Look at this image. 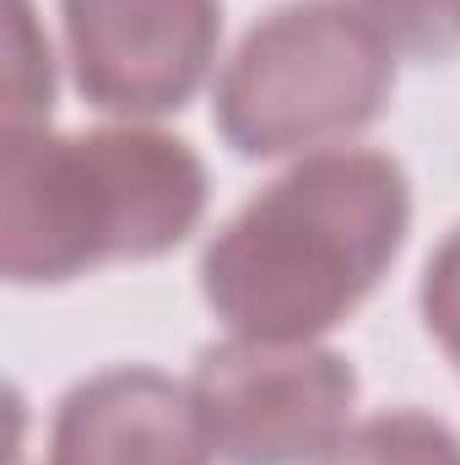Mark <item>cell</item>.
Returning a JSON list of instances; mask_svg holds the SVG:
<instances>
[{
    "mask_svg": "<svg viewBox=\"0 0 460 465\" xmlns=\"http://www.w3.org/2000/svg\"><path fill=\"white\" fill-rule=\"evenodd\" d=\"M412 232L390 152L325 146L244 201L201 254V298L233 336L315 341L385 282Z\"/></svg>",
    "mask_w": 460,
    "mask_h": 465,
    "instance_id": "1",
    "label": "cell"
},
{
    "mask_svg": "<svg viewBox=\"0 0 460 465\" xmlns=\"http://www.w3.org/2000/svg\"><path fill=\"white\" fill-rule=\"evenodd\" d=\"M206 201L201 152L152 124L0 141V271L16 287H60L157 260L201 228Z\"/></svg>",
    "mask_w": 460,
    "mask_h": 465,
    "instance_id": "2",
    "label": "cell"
},
{
    "mask_svg": "<svg viewBox=\"0 0 460 465\" xmlns=\"http://www.w3.org/2000/svg\"><path fill=\"white\" fill-rule=\"evenodd\" d=\"M390 93L395 49L352 0H287L238 38L212 124L244 163H271L368 130Z\"/></svg>",
    "mask_w": 460,
    "mask_h": 465,
    "instance_id": "3",
    "label": "cell"
},
{
    "mask_svg": "<svg viewBox=\"0 0 460 465\" xmlns=\"http://www.w3.org/2000/svg\"><path fill=\"white\" fill-rule=\"evenodd\" d=\"M223 465H320L352 422L357 368L315 341L228 336L190 373Z\"/></svg>",
    "mask_w": 460,
    "mask_h": 465,
    "instance_id": "4",
    "label": "cell"
},
{
    "mask_svg": "<svg viewBox=\"0 0 460 465\" xmlns=\"http://www.w3.org/2000/svg\"><path fill=\"white\" fill-rule=\"evenodd\" d=\"M76 93L115 119L179 114L223 44L217 0H60Z\"/></svg>",
    "mask_w": 460,
    "mask_h": 465,
    "instance_id": "5",
    "label": "cell"
},
{
    "mask_svg": "<svg viewBox=\"0 0 460 465\" xmlns=\"http://www.w3.org/2000/svg\"><path fill=\"white\" fill-rule=\"evenodd\" d=\"M195 390L163 368L125 362L65 390L44 465H212Z\"/></svg>",
    "mask_w": 460,
    "mask_h": 465,
    "instance_id": "6",
    "label": "cell"
},
{
    "mask_svg": "<svg viewBox=\"0 0 460 465\" xmlns=\"http://www.w3.org/2000/svg\"><path fill=\"white\" fill-rule=\"evenodd\" d=\"M320 465H460V433L434 411H379L346 428Z\"/></svg>",
    "mask_w": 460,
    "mask_h": 465,
    "instance_id": "7",
    "label": "cell"
},
{
    "mask_svg": "<svg viewBox=\"0 0 460 465\" xmlns=\"http://www.w3.org/2000/svg\"><path fill=\"white\" fill-rule=\"evenodd\" d=\"M55 54L33 16V0H5V141L49 130Z\"/></svg>",
    "mask_w": 460,
    "mask_h": 465,
    "instance_id": "8",
    "label": "cell"
},
{
    "mask_svg": "<svg viewBox=\"0 0 460 465\" xmlns=\"http://www.w3.org/2000/svg\"><path fill=\"white\" fill-rule=\"evenodd\" d=\"M352 5L406 60L439 65L460 54V0H352Z\"/></svg>",
    "mask_w": 460,
    "mask_h": 465,
    "instance_id": "9",
    "label": "cell"
},
{
    "mask_svg": "<svg viewBox=\"0 0 460 465\" xmlns=\"http://www.w3.org/2000/svg\"><path fill=\"white\" fill-rule=\"evenodd\" d=\"M417 309H423L428 336L445 347V357L455 362V373H460V228L428 254L423 287H417Z\"/></svg>",
    "mask_w": 460,
    "mask_h": 465,
    "instance_id": "10",
    "label": "cell"
}]
</instances>
